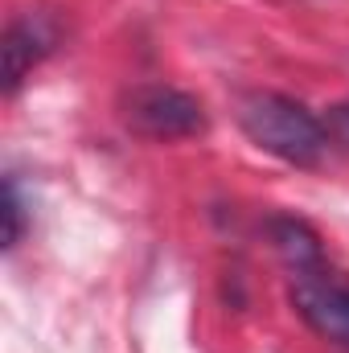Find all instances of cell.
Instances as JSON below:
<instances>
[{"label": "cell", "instance_id": "3", "mask_svg": "<svg viewBox=\"0 0 349 353\" xmlns=\"http://www.w3.org/2000/svg\"><path fill=\"white\" fill-rule=\"evenodd\" d=\"M123 119L132 132L148 136V140H185V136H201L206 132V111L193 94L177 87H140L132 90Z\"/></svg>", "mask_w": 349, "mask_h": 353}, {"label": "cell", "instance_id": "5", "mask_svg": "<svg viewBox=\"0 0 349 353\" xmlns=\"http://www.w3.org/2000/svg\"><path fill=\"white\" fill-rule=\"evenodd\" d=\"M267 230H271V243H275L279 259L288 263L292 275L325 263V247H321V239H317V230L308 222H300V218H271Z\"/></svg>", "mask_w": 349, "mask_h": 353}, {"label": "cell", "instance_id": "4", "mask_svg": "<svg viewBox=\"0 0 349 353\" xmlns=\"http://www.w3.org/2000/svg\"><path fill=\"white\" fill-rule=\"evenodd\" d=\"M58 46V21L50 12H25L8 25L4 33V90H12L25 83V74Z\"/></svg>", "mask_w": 349, "mask_h": 353}, {"label": "cell", "instance_id": "7", "mask_svg": "<svg viewBox=\"0 0 349 353\" xmlns=\"http://www.w3.org/2000/svg\"><path fill=\"white\" fill-rule=\"evenodd\" d=\"M333 128H337V136H341V140H349V99L333 107Z\"/></svg>", "mask_w": 349, "mask_h": 353}, {"label": "cell", "instance_id": "1", "mask_svg": "<svg viewBox=\"0 0 349 353\" xmlns=\"http://www.w3.org/2000/svg\"><path fill=\"white\" fill-rule=\"evenodd\" d=\"M239 128L247 132V140L263 148L267 157L296 165V169H312L321 165L325 148H329V132L325 123L296 99L275 94V90H251L239 99Z\"/></svg>", "mask_w": 349, "mask_h": 353}, {"label": "cell", "instance_id": "2", "mask_svg": "<svg viewBox=\"0 0 349 353\" xmlns=\"http://www.w3.org/2000/svg\"><path fill=\"white\" fill-rule=\"evenodd\" d=\"M292 304L308 321V329H317L325 341H337L349 350V275L329 267V259L308 271H296Z\"/></svg>", "mask_w": 349, "mask_h": 353}, {"label": "cell", "instance_id": "6", "mask_svg": "<svg viewBox=\"0 0 349 353\" xmlns=\"http://www.w3.org/2000/svg\"><path fill=\"white\" fill-rule=\"evenodd\" d=\"M21 234H25V205H21V197H17V185L8 181V185H4V247L12 251V247L21 243Z\"/></svg>", "mask_w": 349, "mask_h": 353}]
</instances>
